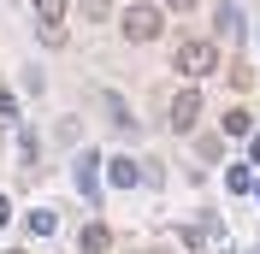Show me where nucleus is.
<instances>
[{"label": "nucleus", "mask_w": 260, "mask_h": 254, "mask_svg": "<svg viewBox=\"0 0 260 254\" xmlns=\"http://www.w3.org/2000/svg\"><path fill=\"white\" fill-rule=\"evenodd\" d=\"M172 71L178 77H213L219 71V48H213L207 36H183L178 53H172Z\"/></svg>", "instance_id": "1"}, {"label": "nucleus", "mask_w": 260, "mask_h": 254, "mask_svg": "<svg viewBox=\"0 0 260 254\" xmlns=\"http://www.w3.org/2000/svg\"><path fill=\"white\" fill-rule=\"evenodd\" d=\"M118 30H124V42H154V36L166 30V12L142 0V6H130V12L118 18Z\"/></svg>", "instance_id": "2"}, {"label": "nucleus", "mask_w": 260, "mask_h": 254, "mask_svg": "<svg viewBox=\"0 0 260 254\" xmlns=\"http://www.w3.org/2000/svg\"><path fill=\"white\" fill-rule=\"evenodd\" d=\"M201 112H207V107H201V89H183V95L172 101V112H166V124L178 130V136H189V130L201 124Z\"/></svg>", "instance_id": "3"}, {"label": "nucleus", "mask_w": 260, "mask_h": 254, "mask_svg": "<svg viewBox=\"0 0 260 254\" xmlns=\"http://www.w3.org/2000/svg\"><path fill=\"white\" fill-rule=\"evenodd\" d=\"M113 248V231L107 225H83V254H107Z\"/></svg>", "instance_id": "4"}, {"label": "nucleus", "mask_w": 260, "mask_h": 254, "mask_svg": "<svg viewBox=\"0 0 260 254\" xmlns=\"http://www.w3.org/2000/svg\"><path fill=\"white\" fill-rule=\"evenodd\" d=\"M107 177H113L118 189H136V183H142V172H136L130 160H113V166H107Z\"/></svg>", "instance_id": "5"}, {"label": "nucleus", "mask_w": 260, "mask_h": 254, "mask_svg": "<svg viewBox=\"0 0 260 254\" xmlns=\"http://www.w3.org/2000/svg\"><path fill=\"white\" fill-rule=\"evenodd\" d=\"M225 154V136H219V130H213V136H201V142H195V160H201V166H207V160H219Z\"/></svg>", "instance_id": "6"}, {"label": "nucleus", "mask_w": 260, "mask_h": 254, "mask_svg": "<svg viewBox=\"0 0 260 254\" xmlns=\"http://www.w3.org/2000/svg\"><path fill=\"white\" fill-rule=\"evenodd\" d=\"M77 12L95 18V24H107V18H113V0H77Z\"/></svg>", "instance_id": "7"}, {"label": "nucleus", "mask_w": 260, "mask_h": 254, "mask_svg": "<svg viewBox=\"0 0 260 254\" xmlns=\"http://www.w3.org/2000/svg\"><path fill=\"white\" fill-rule=\"evenodd\" d=\"M30 231H36V237H53V231H59V219L42 207V213H30Z\"/></svg>", "instance_id": "8"}, {"label": "nucleus", "mask_w": 260, "mask_h": 254, "mask_svg": "<svg viewBox=\"0 0 260 254\" xmlns=\"http://www.w3.org/2000/svg\"><path fill=\"white\" fill-rule=\"evenodd\" d=\"M254 83V71H248V59H231V89H248Z\"/></svg>", "instance_id": "9"}, {"label": "nucleus", "mask_w": 260, "mask_h": 254, "mask_svg": "<svg viewBox=\"0 0 260 254\" xmlns=\"http://www.w3.org/2000/svg\"><path fill=\"white\" fill-rule=\"evenodd\" d=\"M225 136H248V112H243V107L225 112Z\"/></svg>", "instance_id": "10"}, {"label": "nucleus", "mask_w": 260, "mask_h": 254, "mask_svg": "<svg viewBox=\"0 0 260 254\" xmlns=\"http://www.w3.org/2000/svg\"><path fill=\"white\" fill-rule=\"evenodd\" d=\"M36 12H42V24H59V12H65V0H36Z\"/></svg>", "instance_id": "11"}, {"label": "nucleus", "mask_w": 260, "mask_h": 254, "mask_svg": "<svg viewBox=\"0 0 260 254\" xmlns=\"http://www.w3.org/2000/svg\"><path fill=\"white\" fill-rule=\"evenodd\" d=\"M77 177H83V189L95 195V160H89V154H83V160H77Z\"/></svg>", "instance_id": "12"}, {"label": "nucleus", "mask_w": 260, "mask_h": 254, "mask_svg": "<svg viewBox=\"0 0 260 254\" xmlns=\"http://www.w3.org/2000/svg\"><path fill=\"white\" fill-rule=\"evenodd\" d=\"M219 36H237V6H219Z\"/></svg>", "instance_id": "13"}, {"label": "nucleus", "mask_w": 260, "mask_h": 254, "mask_svg": "<svg viewBox=\"0 0 260 254\" xmlns=\"http://www.w3.org/2000/svg\"><path fill=\"white\" fill-rule=\"evenodd\" d=\"M225 183H231V195H243V189H248V172H243V166H231V172H225Z\"/></svg>", "instance_id": "14"}, {"label": "nucleus", "mask_w": 260, "mask_h": 254, "mask_svg": "<svg viewBox=\"0 0 260 254\" xmlns=\"http://www.w3.org/2000/svg\"><path fill=\"white\" fill-rule=\"evenodd\" d=\"M12 112H18L12 107V89H6V77H0V118H12Z\"/></svg>", "instance_id": "15"}, {"label": "nucleus", "mask_w": 260, "mask_h": 254, "mask_svg": "<svg viewBox=\"0 0 260 254\" xmlns=\"http://www.w3.org/2000/svg\"><path fill=\"white\" fill-rule=\"evenodd\" d=\"M6 219H12V201H6V195H0V225H6Z\"/></svg>", "instance_id": "16"}, {"label": "nucleus", "mask_w": 260, "mask_h": 254, "mask_svg": "<svg viewBox=\"0 0 260 254\" xmlns=\"http://www.w3.org/2000/svg\"><path fill=\"white\" fill-rule=\"evenodd\" d=\"M166 6H172V12H189V6H195V0H166Z\"/></svg>", "instance_id": "17"}, {"label": "nucleus", "mask_w": 260, "mask_h": 254, "mask_svg": "<svg viewBox=\"0 0 260 254\" xmlns=\"http://www.w3.org/2000/svg\"><path fill=\"white\" fill-rule=\"evenodd\" d=\"M248 154H254V160H260V130H254V136H248Z\"/></svg>", "instance_id": "18"}, {"label": "nucleus", "mask_w": 260, "mask_h": 254, "mask_svg": "<svg viewBox=\"0 0 260 254\" xmlns=\"http://www.w3.org/2000/svg\"><path fill=\"white\" fill-rule=\"evenodd\" d=\"M148 254H172V248H148Z\"/></svg>", "instance_id": "19"}, {"label": "nucleus", "mask_w": 260, "mask_h": 254, "mask_svg": "<svg viewBox=\"0 0 260 254\" xmlns=\"http://www.w3.org/2000/svg\"><path fill=\"white\" fill-rule=\"evenodd\" d=\"M254 201H260V183H254Z\"/></svg>", "instance_id": "20"}, {"label": "nucleus", "mask_w": 260, "mask_h": 254, "mask_svg": "<svg viewBox=\"0 0 260 254\" xmlns=\"http://www.w3.org/2000/svg\"><path fill=\"white\" fill-rule=\"evenodd\" d=\"M12 254H18V248H12Z\"/></svg>", "instance_id": "21"}]
</instances>
